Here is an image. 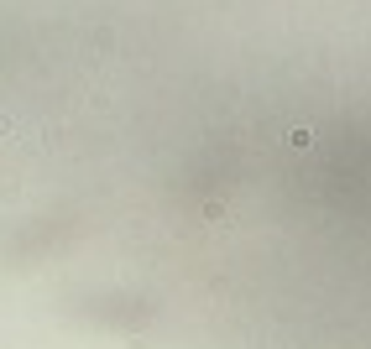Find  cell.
Returning a JSON list of instances; mask_svg holds the SVG:
<instances>
[{"instance_id":"cell-1","label":"cell","mask_w":371,"mask_h":349,"mask_svg":"<svg viewBox=\"0 0 371 349\" xmlns=\"http://www.w3.org/2000/svg\"><path fill=\"white\" fill-rule=\"evenodd\" d=\"M288 146H293V152H309V146H314V130L309 125H293V130H288Z\"/></svg>"}]
</instances>
